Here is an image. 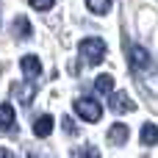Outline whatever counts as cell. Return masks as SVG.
Listing matches in <instances>:
<instances>
[{"label": "cell", "instance_id": "obj_1", "mask_svg": "<svg viewBox=\"0 0 158 158\" xmlns=\"http://www.w3.org/2000/svg\"><path fill=\"white\" fill-rule=\"evenodd\" d=\"M78 53H81L89 64H100V61L106 58V42L97 39V36H89V39H83V42L78 44Z\"/></svg>", "mask_w": 158, "mask_h": 158}, {"label": "cell", "instance_id": "obj_2", "mask_svg": "<svg viewBox=\"0 0 158 158\" xmlns=\"http://www.w3.org/2000/svg\"><path fill=\"white\" fill-rule=\"evenodd\" d=\"M72 106H75L78 117L86 119V122H100V117H103V106H100L94 97H81V100H75Z\"/></svg>", "mask_w": 158, "mask_h": 158}, {"label": "cell", "instance_id": "obj_3", "mask_svg": "<svg viewBox=\"0 0 158 158\" xmlns=\"http://www.w3.org/2000/svg\"><path fill=\"white\" fill-rule=\"evenodd\" d=\"M128 64H131V69L139 75V72H144V69L153 64V58H150V53H147L142 44H131V47H128Z\"/></svg>", "mask_w": 158, "mask_h": 158}, {"label": "cell", "instance_id": "obj_4", "mask_svg": "<svg viewBox=\"0 0 158 158\" xmlns=\"http://www.w3.org/2000/svg\"><path fill=\"white\" fill-rule=\"evenodd\" d=\"M19 67H22V75H25L28 81H33V78L42 75V61H39L36 56H22V58H19Z\"/></svg>", "mask_w": 158, "mask_h": 158}, {"label": "cell", "instance_id": "obj_5", "mask_svg": "<svg viewBox=\"0 0 158 158\" xmlns=\"http://www.w3.org/2000/svg\"><path fill=\"white\" fill-rule=\"evenodd\" d=\"M111 108L117 111V114H131V111H136V103L125 94V92H111Z\"/></svg>", "mask_w": 158, "mask_h": 158}, {"label": "cell", "instance_id": "obj_6", "mask_svg": "<svg viewBox=\"0 0 158 158\" xmlns=\"http://www.w3.org/2000/svg\"><path fill=\"white\" fill-rule=\"evenodd\" d=\"M139 78H142V86H144L147 92L158 94V67H156V64H150L144 72H139Z\"/></svg>", "mask_w": 158, "mask_h": 158}, {"label": "cell", "instance_id": "obj_7", "mask_svg": "<svg viewBox=\"0 0 158 158\" xmlns=\"http://www.w3.org/2000/svg\"><path fill=\"white\" fill-rule=\"evenodd\" d=\"M11 92L19 97V103H25V106H28V103L33 100V94H36V86H33V81H28L25 86H22V83H11Z\"/></svg>", "mask_w": 158, "mask_h": 158}, {"label": "cell", "instance_id": "obj_8", "mask_svg": "<svg viewBox=\"0 0 158 158\" xmlns=\"http://www.w3.org/2000/svg\"><path fill=\"white\" fill-rule=\"evenodd\" d=\"M53 133V117L50 114H42L36 122H33V136H39V139H47Z\"/></svg>", "mask_w": 158, "mask_h": 158}, {"label": "cell", "instance_id": "obj_9", "mask_svg": "<svg viewBox=\"0 0 158 158\" xmlns=\"http://www.w3.org/2000/svg\"><path fill=\"white\" fill-rule=\"evenodd\" d=\"M11 33L17 36V39H31L33 36V28H31V22H28V17H17L14 19V28H11Z\"/></svg>", "mask_w": 158, "mask_h": 158}, {"label": "cell", "instance_id": "obj_10", "mask_svg": "<svg viewBox=\"0 0 158 158\" xmlns=\"http://www.w3.org/2000/svg\"><path fill=\"white\" fill-rule=\"evenodd\" d=\"M14 119H17V114H14L11 103H0V131H11Z\"/></svg>", "mask_w": 158, "mask_h": 158}, {"label": "cell", "instance_id": "obj_11", "mask_svg": "<svg viewBox=\"0 0 158 158\" xmlns=\"http://www.w3.org/2000/svg\"><path fill=\"white\" fill-rule=\"evenodd\" d=\"M142 144L144 147L158 144V125H153V122H144L142 125Z\"/></svg>", "mask_w": 158, "mask_h": 158}, {"label": "cell", "instance_id": "obj_12", "mask_svg": "<svg viewBox=\"0 0 158 158\" xmlns=\"http://www.w3.org/2000/svg\"><path fill=\"white\" fill-rule=\"evenodd\" d=\"M128 136H131L128 125H114V128L108 131V142H111V144H125Z\"/></svg>", "mask_w": 158, "mask_h": 158}, {"label": "cell", "instance_id": "obj_13", "mask_svg": "<svg viewBox=\"0 0 158 158\" xmlns=\"http://www.w3.org/2000/svg\"><path fill=\"white\" fill-rule=\"evenodd\" d=\"M94 89H97L100 94H111V92H114V78H111V75H97V78H94Z\"/></svg>", "mask_w": 158, "mask_h": 158}, {"label": "cell", "instance_id": "obj_14", "mask_svg": "<svg viewBox=\"0 0 158 158\" xmlns=\"http://www.w3.org/2000/svg\"><path fill=\"white\" fill-rule=\"evenodd\" d=\"M72 158H100V150H97V147H92V144L72 147Z\"/></svg>", "mask_w": 158, "mask_h": 158}, {"label": "cell", "instance_id": "obj_15", "mask_svg": "<svg viewBox=\"0 0 158 158\" xmlns=\"http://www.w3.org/2000/svg\"><path fill=\"white\" fill-rule=\"evenodd\" d=\"M92 14H108L111 11V0H86Z\"/></svg>", "mask_w": 158, "mask_h": 158}, {"label": "cell", "instance_id": "obj_16", "mask_svg": "<svg viewBox=\"0 0 158 158\" xmlns=\"http://www.w3.org/2000/svg\"><path fill=\"white\" fill-rule=\"evenodd\" d=\"M53 3H56V0H31V6H33L36 11H47Z\"/></svg>", "mask_w": 158, "mask_h": 158}, {"label": "cell", "instance_id": "obj_17", "mask_svg": "<svg viewBox=\"0 0 158 158\" xmlns=\"http://www.w3.org/2000/svg\"><path fill=\"white\" fill-rule=\"evenodd\" d=\"M61 125H64V133H69V136H72V133L78 131V128H75V122H72L69 117H64V119H61Z\"/></svg>", "mask_w": 158, "mask_h": 158}, {"label": "cell", "instance_id": "obj_18", "mask_svg": "<svg viewBox=\"0 0 158 158\" xmlns=\"http://www.w3.org/2000/svg\"><path fill=\"white\" fill-rule=\"evenodd\" d=\"M0 158H14V156H11V153H8L6 147H0Z\"/></svg>", "mask_w": 158, "mask_h": 158}, {"label": "cell", "instance_id": "obj_19", "mask_svg": "<svg viewBox=\"0 0 158 158\" xmlns=\"http://www.w3.org/2000/svg\"><path fill=\"white\" fill-rule=\"evenodd\" d=\"M28 158H39V156H33V153H31V156H28Z\"/></svg>", "mask_w": 158, "mask_h": 158}]
</instances>
